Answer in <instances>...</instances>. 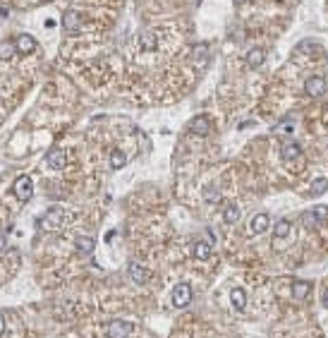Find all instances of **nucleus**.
<instances>
[{"label": "nucleus", "mask_w": 328, "mask_h": 338, "mask_svg": "<svg viewBox=\"0 0 328 338\" xmlns=\"http://www.w3.org/2000/svg\"><path fill=\"white\" fill-rule=\"evenodd\" d=\"M12 192H15V197H17L20 202H29L34 197L32 178H29V175H20V178L15 180V185H12Z\"/></svg>", "instance_id": "1"}, {"label": "nucleus", "mask_w": 328, "mask_h": 338, "mask_svg": "<svg viewBox=\"0 0 328 338\" xmlns=\"http://www.w3.org/2000/svg\"><path fill=\"white\" fill-rule=\"evenodd\" d=\"M63 221H65V209L53 207V209H48V211H46V216L41 218V226L48 228V230H55V228H60V226H63Z\"/></svg>", "instance_id": "2"}, {"label": "nucleus", "mask_w": 328, "mask_h": 338, "mask_svg": "<svg viewBox=\"0 0 328 338\" xmlns=\"http://www.w3.org/2000/svg\"><path fill=\"white\" fill-rule=\"evenodd\" d=\"M304 91L309 94L311 98H318V96H323L326 94V79L321 75H314V77H309L304 82Z\"/></svg>", "instance_id": "3"}, {"label": "nucleus", "mask_w": 328, "mask_h": 338, "mask_svg": "<svg viewBox=\"0 0 328 338\" xmlns=\"http://www.w3.org/2000/svg\"><path fill=\"white\" fill-rule=\"evenodd\" d=\"M108 338H127L132 333V324L130 321H122V319H113L106 328Z\"/></svg>", "instance_id": "4"}, {"label": "nucleus", "mask_w": 328, "mask_h": 338, "mask_svg": "<svg viewBox=\"0 0 328 338\" xmlns=\"http://www.w3.org/2000/svg\"><path fill=\"white\" fill-rule=\"evenodd\" d=\"M189 302H192V288L187 283L175 285V288H173V305L182 309V307H187Z\"/></svg>", "instance_id": "5"}, {"label": "nucleus", "mask_w": 328, "mask_h": 338, "mask_svg": "<svg viewBox=\"0 0 328 338\" xmlns=\"http://www.w3.org/2000/svg\"><path fill=\"white\" fill-rule=\"evenodd\" d=\"M302 156V149H299V144L297 142H292V139H287V142H283L280 144V158L283 161H295V158H299Z\"/></svg>", "instance_id": "6"}, {"label": "nucleus", "mask_w": 328, "mask_h": 338, "mask_svg": "<svg viewBox=\"0 0 328 338\" xmlns=\"http://www.w3.org/2000/svg\"><path fill=\"white\" fill-rule=\"evenodd\" d=\"M65 161H67V156L63 149H53V151H48V156H46V163L51 165V171H63Z\"/></svg>", "instance_id": "7"}, {"label": "nucleus", "mask_w": 328, "mask_h": 338, "mask_svg": "<svg viewBox=\"0 0 328 338\" xmlns=\"http://www.w3.org/2000/svg\"><path fill=\"white\" fill-rule=\"evenodd\" d=\"M189 132H192V134H199V137H206L208 132H211V122H208V118L197 115L194 120L189 122Z\"/></svg>", "instance_id": "8"}, {"label": "nucleus", "mask_w": 328, "mask_h": 338, "mask_svg": "<svg viewBox=\"0 0 328 338\" xmlns=\"http://www.w3.org/2000/svg\"><path fill=\"white\" fill-rule=\"evenodd\" d=\"M63 27H65V32L77 34L79 29H82V17H79L75 10L65 12V17H63Z\"/></svg>", "instance_id": "9"}, {"label": "nucleus", "mask_w": 328, "mask_h": 338, "mask_svg": "<svg viewBox=\"0 0 328 338\" xmlns=\"http://www.w3.org/2000/svg\"><path fill=\"white\" fill-rule=\"evenodd\" d=\"M130 278L137 285H144L146 281H149V271H146V266H142V264H137V262H132L130 264Z\"/></svg>", "instance_id": "10"}, {"label": "nucleus", "mask_w": 328, "mask_h": 338, "mask_svg": "<svg viewBox=\"0 0 328 338\" xmlns=\"http://www.w3.org/2000/svg\"><path fill=\"white\" fill-rule=\"evenodd\" d=\"M268 226H271V218H268V214H256V216L252 218V233L254 235H259V233H266L268 230Z\"/></svg>", "instance_id": "11"}, {"label": "nucleus", "mask_w": 328, "mask_h": 338, "mask_svg": "<svg viewBox=\"0 0 328 338\" xmlns=\"http://www.w3.org/2000/svg\"><path fill=\"white\" fill-rule=\"evenodd\" d=\"M15 48L20 51L22 55H27V53H32L34 48H36V41H34L29 34H22V36H17V41H15Z\"/></svg>", "instance_id": "12"}, {"label": "nucleus", "mask_w": 328, "mask_h": 338, "mask_svg": "<svg viewBox=\"0 0 328 338\" xmlns=\"http://www.w3.org/2000/svg\"><path fill=\"white\" fill-rule=\"evenodd\" d=\"M263 60H266V51L263 48H252L249 55H247V65L252 67V70H259L263 65Z\"/></svg>", "instance_id": "13"}, {"label": "nucleus", "mask_w": 328, "mask_h": 338, "mask_svg": "<svg viewBox=\"0 0 328 338\" xmlns=\"http://www.w3.org/2000/svg\"><path fill=\"white\" fill-rule=\"evenodd\" d=\"M230 302H232L235 309H244V307H247V295H244V290H242V288H232V290H230Z\"/></svg>", "instance_id": "14"}, {"label": "nucleus", "mask_w": 328, "mask_h": 338, "mask_svg": "<svg viewBox=\"0 0 328 338\" xmlns=\"http://www.w3.org/2000/svg\"><path fill=\"white\" fill-rule=\"evenodd\" d=\"M309 293H311V283H309V281H297V283L292 285V295H295V300H304Z\"/></svg>", "instance_id": "15"}, {"label": "nucleus", "mask_w": 328, "mask_h": 338, "mask_svg": "<svg viewBox=\"0 0 328 338\" xmlns=\"http://www.w3.org/2000/svg\"><path fill=\"white\" fill-rule=\"evenodd\" d=\"M75 245H77V250L82 252V254H89V252L94 250L96 240H94L91 235H82V238H77V240H75Z\"/></svg>", "instance_id": "16"}, {"label": "nucleus", "mask_w": 328, "mask_h": 338, "mask_svg": "<svg viewBox=\"0 0 328 338\" xmlns=\"http://www.w3.org/2000/svg\"><path fill=\"white\" fill-rule=\"evenodd\" d=\"M125 163H127V156H125V151H120V149H113V151H110V168H113V171H120Z\"/></svg>", "instance_id": "17"}, {"label": "nucleus", "mask_w": 328, "mask_h": 338, "mask_svg": "<svg viewBox=\"0 0 328 338\" xmlns=\"http://www.w3.org/2000/svg\"><path fill=\"white\" fill-rule=\"evenodd\" d=\"M287 235H290V221H278V223H275V228H273V240L278 242L280 240V238H287Z\"/></svg>", "instance_id": "18"}, {"label": "nucleus", "mask_w": 328, "mask_h": 338, "mask_svg": "<svg viewBox=\"0 0 328 338\" xmlns=\"http://www.w3.org/2000/svg\"><path fill=\"white\" fill-rule=\"evenodd\" d=\"M299 221H302L304 228H318V216L314 209H311V211H304V214L299 216Z\"/></svg>", "instance_id": "19"}, {"label": "nucleus", "mask_w": 328, "mask_h": 338, "mask_svg": "<svg viewBox=\"0 0 328 338\" xmlns=\"http://www.w3.org/2000/svg\"><path fill=\"white\" fill-rule=\"evenodd\" d=\"M194 257H197V259H208V257H211V242H197V245H194Z\"/></svg>", "instance_id": "20"}, {"label": "nucleus", "mask_w": 328, "mask_h": 338, "mask_svg": "<svg viewBox=\"0 0 328 338\" xmlns=\"http://www.w3.org/2000/svg\"><path fill=\"white\" fill-rule=\"evenodd\" d=\"M240 207H235V204H230V207H225V211H223V221L225 223H235L237 218H240Z\"/></svg>", "instance_id": "21"}, {"label": "nucleus", "mask_w": 328, "mask_h": 338, "mask_svg": "<svg viewBox=\"0 0 328 338\" xmlns=\"http://www.w3.org/2000/svg\"><path fill=\"white\" fill-rule=\"evenodd\" d=\"M139 44H142L144 51H156V36L153 34H142Z\"/></svg>", "instance_id": "22"}, {"label": "nucleus", "mask_w": 328, "mask_h": 338, "mask_svg": "<svg viewBox=\"0 0 328 338\" xmlns=\"http://www.w3.org/2000/svg\"><path fill=\"white\" fill-rule=\"evenodd\" d=\"M297 51H302V53H321V46L314 44V41H302L297 46Z\"/></svg>", "instance_id": "23"}, {"label": "nucleus", "mask_w": 328, "mask_h": 338, "mask_svg": "<svg viewBox=\"0 0 328 338\" xmlns=\"http://www.w3.org/2000/svg\"><path fill=\"white\" fill-rule=\"evenodd\" d=\"M204 202H208V204L220 202V192L216 190V187H206V190H204Z\"/></svg>", "instance_id": "24"}, {"label": "nucleus", "mask_w": 328, "mask_h": 338, "mask_svg": "<svg viewBox=\"0 0 328 338\" xmlns=\"http://www.w3.org/2000/svg\"><path fill=\"white\" fill-rule=\"evenodd\" d=\"M326 190H328V178H318L316 183L311 185V195H314V197H316V195H323Z\"/></svg>", "instance_id": "25"}, {"label": "nucleus", "mask_w": 328, "mask_h": 338, "mask_svg": "<svg viewBox=\"0 0 328 338\" xmlns=\"http://www.w3.org/2000/svg\"><path fill=\"white\" fill-rule=\"evenodd\" d=\"M206 53H208V46L206 44H199V46H194L192 58H194V60H206Z\"/></svg>", "instance_id": "26"}, {"label": "nucleus", "mask_w": 328, "mask_h": 338, "mask_svg": "<svg viewBox=\"0 0 328 338\" xmlns=\"http://www.w3.org/2000/svg\"><path fill=\"white\" fill-rule=\"evenodd\" d=\"M12 55V44H0V58H10Z\"/></svg>", "instance_id": "27"}, {"label": "nucleus", "mask_w": 328, "mask_h": 338, "mask_svg": "<svg viewBox=\"0 0 328 338\" xmlns=\"http://www.w3.org/2000/svg\"><path fill=\"white\" fill-rule=\"evenodd\" d=\"M290 130H292V125H278L273 132H278V134H290Z\"/></svg>", "instance_id": "28"}, {"label": "nucleus", "mask_w": 328, "mask_h": 338, "mask_svg": "<svg viewBox=\"0 0 328 338\" xmlns=\"http://www.w3.org/2000/svg\"><path fill=\"white\" fill-rule=\"evenodd\" d=\"M314 211H316L318 221H321V218H326V216H328V207H318V209H314Z\"/></svg>", "instance_id": "29"}, {"label": "nucleus", "mask_w": 328, "mask_h": 338, "mask_svg": "<svg viewBox=\"0 0 328 338\" xmlns=\"http://www.w3.org/2000/svg\"><path fill=\"white\" fill-rule=\"evenodd\" d=\"M5 247H8V240H5V235L0 233V252H5Z\"/></svg>", "instance_id": "30"}, {"label": "nucleus", "mask_w": 328, "mask_h": 338, "mask_svg": "<svg viewBox=\"0 0 328 338\" xmlns=\"http://www.w3.org/2000/svg\"><path fill=\"white\" fill-rule=\"evenodd\" d=\"M3 331H5V319H3V314H0V336H3Z\"/></svg>", "instance_id": "31"}, {"label": "nucleus", "mask_w": 328, "mask_h": 338, "mask_svg": "<svg viewBox=\"0 0 328 338\" xmlns=\"http://www.w3.org/2000/svg\"><path fill=\"white\" fill-rule=\"evenodd\" d=\"M323 307L328 309V290H323Z\"/></svg>", "instance_id": "32"}, {"label": "nucleus", "mask_w": 328, "mask_h": 338, "mask_svg": "<svg viewBox=\"0 0 328 338\" xmlns=\"http://www.w3.org/2000/svg\"><path fill=\"white\" fill-rule=\"evenodd\" d=\"M235 3H237V5H240V3H247V0H235Z\"/></svg>", "instance_id": "33"}]
</instances>
